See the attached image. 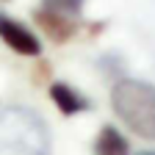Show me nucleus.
<instances>
[{
    "mask_svg": "<svg viewBox=\"0 0 155 155\" xmlns=\"http://www.w3.org/2000/svg\"><path fill=\"white\" fill-rule=\"evenodd\" d=\"M53 136L42 114L28 105L0 111V155H50Z\"/></svg>",
    "mask_w": 155,
    "mask_h": 155,
    "instance_id": "nucleus-2",
    "label": "nucleus"
},
{
    "mask_svg": "<svg viewBox=\"0 0 155 155\" xmlns=\"http://www.w3.org/2000/svg\"><path fill=\"white\" fill-rule=\"evenodd\" d=\"M47 91H50L53 105L61 111L64 116H78V114H86V111L91 108L89 97H86V94H81L72 83H67V81H53Z\"/></svg>",
    "mask_w": 155,
    "mask_h": 155,
    "instance_id": "nucleus-5",
    "label": "nucleus"
},
{
    "mask_svg": "<svg viewBox=\"0 0 155 155\" xmlns=\"http://www.w3.org/2000/svg\"><path fill=\"white\" fill-rule=\"evenodd\" d=\"M94 155H130V141L116 125H103L91 144Z\"/></svg>",
    "mask_w": 155,
    "mask_h": 155,
    "instance_id": "nucleus-6",
    "label": "nucleus"
},
{
    "mask_svg": "<svg viewBox=\"0 0 155 155\" xmlns=\"http://www.w3.org/2000/svg\"><path fill=\"white\" fill-rule=\"evenodd\" d=\"M133 155H155V150H141V152H133Z\"/></svg>",
    "mask_w": 155,
    "mask_h": 155,
    "instance_id": "nucleus-9",
    "label": "nucleus"
},
{
    "mask_svg": "<svg viewBox=\"0 0 155 155\" xmlns=\"http://www.w3.org/2000/svg\"><path fill=\"white\" fill-rule=\"evenodd\" d=\"M0 42L22 58H39L42 55V39L22 19H17L6 11H0Z\"/></svg>",
    "mask_w": 155,
    "mask_h": 155,
    "instance_id": "nucleus-4",
    "label": "nucleus"
},
{
    "mask_svg": "<svg viewBox=\"0 0 155 155\" xmlns=\"http://www.w3.org/2000/svg\"><path fill=\"white\" fill-rule=\"evenodd\" d=\"M125 69H127V61H125V55L116 53V50H108V53H103L97 58V72H100L105 81H111V83L125 78Z\"/></svg>",
    "mask_w": 155,
    "mask_h": 155,
    "instance_id": "nucleus-7",
    "label": "nucleus"
},
{
    "mask_svg": "<svg viewBox=\"0 0 155 155\" xmlns=\"http://www.w3.org/2000/svg\"><path fill=\"white\" fill-rule=\"evenodd\" d=\"M42 3L55 8V11H64L69 17H81L83 8H86V0H42Z\"/></svg>",
    "mask_w": 155,
    "mask_h": 155,
    "instance_id": "nucleus-8",
    "label": "nucleus"
},
{
    "mask_svg": "<svg viewBox=\"0 0 155 155\" xmlns=\"http://www.w3.org/2000/svg\"><path fill=\"white\" fill-rule=\"evenodd\" d=\"M111 111L125 130L155 141V83L144 78H119L111 83Z\"/></svg>",
    "mask_w": 155,
    "mask_h": 155,
    "instance_id": "nucleus-1",
    "label": "nucleus"
},
{
    "mask_svg": "<svg viewBox=\"0 0 155 155\" xmlns=\"http://www.w3.org/2000/svg\"><path fill=\"white\" fill-rule=\"evenodd\" d=\"M31 17H33L36 28L42 31L53 45H58V47L67 45V42H72V39L81 33V22H78V17H69L64 11H55V8L45 6V3H39L31 11Z\"/></svg>",
    "mask_w": 155,
    "mask_h": 155,
    "instance_id": "nucleus-3",
    "label": "nucleus"
}]
</instances>
